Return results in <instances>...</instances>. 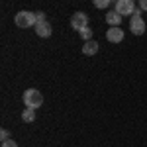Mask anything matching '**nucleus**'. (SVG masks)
Returning a JSON list of instances; mask_svg holds the SVG:
<instances>
[{"label": "nucleus", "instance_id": "obj_1", "mask_svg": "<svg viewBox=\"0 0 147 147\" xmlns=\"http://www.w3.org/2000/svg\"><path fill=\"white\" fill-rule=\"evenodd\" d=\"M24 104H26V108H39L41 104H43V94L37 90V88H28V90L24 92L22 96Z\"/></svg>", "mask_w": 147, "mask_h": 147}, {"label": "nucleus", "instance_id": "obj_2", "mask_svg": "<svg viewBox=\"0 0 147 147\" xmlns=\"http://www.w3.org/2000/svg\"><path fill=\"white\" fill-rule=\"evenodd\" d=\"M14 24L18 26V28H35V12H28V10H22L18 12L16 16H14Z\"/></svg>", "mask_w": 147, "mask_h": 147}, {"label": "nucleus", "instance_id": "obj_3", "mask_svg": "<svg viewBox=\"0 0 147 147\" xmlns=\"http://www.w3.org/2000/svg\"><path fill=\"white\" fill-rule=\"evenodd\" d=\"M136 4H134V0H118L116 2V12L124 18V16H134V12H136Z\"/></svg>", "mask_w": 147, "mask_h": 147}, {"label": "nucleus", "instance_id": "obj_4", "mask_svg": "<svg viewBox=\"0 0 147 147\" xmlns=\"http://www.w3.org/2000/svg\"><path fill=\"white\" fill-rule=\"evenodd\" d=\"M86 26H88V16H86L84 12H75V14L71 16V28H73V30L80 32V30L86 28Z\"/></svg>", "mask_w": 147, "mask_h": 147}, {"label": "nucleus", "instance_id": "obj_5", "mask_svg": "<svg viewBox=\"0 0 147 147\" xmlns=\"http://www.w3.org/2000/svg\"><path fill=\"white\" fill-rule=\"evenodd\" d=\"M129 30H131V34H136V35H143L145 34V22H143V18L141 16H131Z\"/></svg>", "mask_w": 147, "mask_h": 147}, {"label": "nucleus", "instance_id": "obj_6", "mask_svg": "<svg viewBox=\"0 0 147 147\" xmlns=\"http://www.w3.org/2000/svg\"><path fill=\"white\" fill-rule=\"evenodd\" d=\"M106 39H108L110 43H120V41H124V32H122V28H110V30L106 32Z\"/></svg>", "mask_w": 147, "mask_h": 147}, {"label": "nucleus", "instance_id": "obj_7", "mask_svg": "<svg viewBox=\"0 0 147 147\" xmlns=\"http://www.w3.org/2000/svg\"><path fill=\"white\" fill-rule=\"evenodd\" d=\"M35 34L39 35V37H51L53 28H51V24H49V22H41V24L35 26Z\"/></svg>", "mask_w": 147, "mask_h": 147}, {"label": "nucleus", "instance_id": "obj_8", "mask_svg": "<svg viewBox=\"0 0 147 147\" xmlns=\"http://www.w3.org/2000/svg\"><path fill=\"white\" fill-rule=\"evenodd\" d=\"M106 24H110L112 28H120V24H122V16H120L116 10L108 12V14H106Z\"/></svg>", "mask_w": 147, "mask_h": 147}, {"label": "nucleus", "instance_id": "obj_9", "mask_svg": "<svg viewBox=\"0 0 147 147\" xmlns=\"http://www.w3.org/2000/svg\"><path fill=\"white\" fill-rule=\"evenodd\" d=\"M98 43H96V41H94V39H92V41H84V45H82V53H84V55H96V53H98Z\"/></svg>", "mask_w": 147, "mask_h": 147}, {"label": "nucleus", "instance_id": "obj_10", "mask_svg": "<svg viewBox=\"0 0 147 147\" xmlns=\"http://www.w3.org/2000/svg\"><path fill=\"white\" fill-rule=\"evenodd\" d=\"M22 120L26 122V124L34 122V120H35V110H34V108H26V110L22 112Z\"/></svg>", "mask_w": 147, "mask_h": 147}, {"label": "nucleus", "instance_id": "obj_11", "mask_svg": "<svg viewBox=\"0 0 147 147\" xmlns=\"http://www.w3.org/2000/svg\"><path fill=\"white\" fill-rule=\"evenodd\" d=\"M79 34H80V37H82L84 41H92V30L88 28V26H86V28H82Z\"/></svg>", "mask_w": 147, "mask_h": 147}, {"label": "nucleus", "instance_id": "obj_12", "mask_svg": "<svg viewBox=\"0 0 147 147\" xmlns=\"http://www.w3.org/2000/svg\"><path fill=\"white\" fill-rule=\"evenodd\" d=\"M94 6L96 8H108L110 6V0H94Z\"/></svg>", "mask_w": 147, "mask_h": 147}, {"label": "nucleus", "instance_id": "obj_13", "mask_svg": "<svg viewBox=\"0 0 147 147\" xmlns=\"http://www.w3.org/2000/svg\"><path fill=\"white\" fill-rule=\"evenodd\" d=\"M35 20H37V24L47 22V20H45V14H43V12H35ZM37 24H35V26H37Z\"/></svg>", "mask_w": 147, "mask_h": 147}, {"label": "nucleus", "instance_id": "obj_14", "mask_svg": "<svg viewBox=\"0 0 147 147\" xmlns=\"http://www.w3.org/2000/svg\"><path fill=\"white\" fill-rule=\"evenodd\" d=\"M0 139H2V141H8V139H12L10 134H8V129H2V131H0Z\"/></svg>", "mask_w": 147, "mask_h": 147}, {"label": "nucleus", "instance_id": "obj_15", "mask_svg": "<svg viewBox=\"0 0 147 147\" xmlns=\"http://www.w3.org/2000/svg\"><path fill=\"white\" fill-rule=\"evenodd\" d=\"M2 147H18V143L14 139H8V141H2Z\"/></svg>", "mask_w": 147, "mask_h": 147}, {"label": "nucleus", "instance_id": "obj_16", "mask_svg": "<svg viewBox=\"0 0 147 147\" xmlns=\"http://www.w3.org/2000/svg\"><path fill=\"white\" fill-rule=\"evenodd\" d=\"M137 4H139V10H141V12H145V10H147V0H139Z\"/></svg>", "mask_w": 147, "mask_h": 147}]
</instances>
